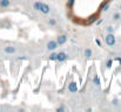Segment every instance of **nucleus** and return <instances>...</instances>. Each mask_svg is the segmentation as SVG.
<instances>
[{
	"instance_id": "nucleus-1",
	"label": "nucleus",
	"mask_w": 121,
	"mask_h": 112,
	"mask_svg": "<svg viewBox=\"0 0 121 112\" xmlns=\"http://www.w3.org/2000/svg\"><path fill=\"white\" fill-rule=\"evenodd\" d=\"M105 40H106L107 46H109V47H113L115 44V36L113 35V33H108V35L106 36Z\"/></svg>"
},
{
	"instance_id": "nucleus-2",
	"label": "nucleus",
	"mask_w": 121,
	"mask_h": 112,
	"mask_svg": "<svg viewBox=\"0 0 121 112\" xmlns=\"http://www.w3.org/2000/svg\"><path fill=\"white\" fill-rule=\"evenodd\" d=\"M58 47H59V44H58L56 40H55V41H54V40H51V41L47 43V49H48L49 51H53V50H55Z\"/></svg>"
},
{
	"instance_id": "nucleus-3",
	"label": "nucleus",
	"mask_w": 121,
	"mask_h": 112,
	"mask_svg": "<svg viewBox=\"0 0 121 112\" xmlns=\"http://www.w3.org/2000/svg\"><path fill=\"white\" fill-rule=\"evenodd\" d=\"M66 41H67V36H66V35H59V36L56 37V42H58V44H59V46L65 44V43H66Z\"/></svg>"
},
{
	"instance_id": "nucleus-4",
	"label": "nucleus",
	"mask_w": 121,
	"mask_h": 112,
	"mask_svg": "<svg viewBox=\"0 0 121 112\" xmlns=\"http://www.w3.org/2000/svg\"><path fill=\"white\" fill-rule=\"evenodd\" d=\"M67 58V55H66V53H59L58 55H56V60L55 61H58V62H64L65 60Z\"/></svg>"
},
{
	"instance_id": "nucleus-5",
	"label": "nucleus",
	"mask_w": 121,
	"mask_h": 112,
	"mask_svg": "<svg viewBox=\"0 0 121 112\" xmlns=\"http://www.w3.org/2000/svg\"><path fill=\"white\" fill-rule=\"evenodd\" d=\"M68 90H69V92H77V91H78V85H77V83H75V82H71V83L68 84Z\"/></svg>"
},
{
	"instance_id": "nucleus-6",
	"label": "nucleus",
	"mask_w": 121,
	"mask_h": 112,
	"mask_svg": "<svg viewBox=\"0 0 121 112\" xmlns=\"http://www.w3.org/2000/svg\"><path fill=\"white\" fill-rule=\"evenodd\" d=\"M40 12L43 13V14H48L49 13V6L47 4H41V8H40Z\"/></svg>"
},
{
	"instance_id": "nucleus-7",
	"label": "nucleus",
	"mask_w": 121,
	"mask_h": 112,
	"mask_svg": "<svg viewBox=\"0 0 121 112\" xmlns=\"http://www.w3.org/2000/svg\"><path fill=\"white\" fill-rule=\"evenodd\" d=\"M5 53L7 54H14L15 53V47H12V46H8V47H5Z\"/></svg>"
},
{
	"instance_id": "nucleus-8",
	"label": "nucleus",
	"mask_w": 121,
	"mask_h": 112,
	"mask_svg": "<svg viewBox=\"0 0 121 112\" xmlns=\"http://www.w3.org/2000/svg\"><path fill=\"white\" fill-rule=\"evenodd\" d=\"M9 4H11V1H9V0H0V7H2V8L8 7V6H9Z\"/></svg>"
},
{
	"instance_id": "nucleus-9",
	"label": "nucleus",
	"mask_w": 121,
	"mask_h": 112,
	"mask_svg": "<svg viewBox=\"0 0 121 112\" xmlns=\"http://www.w3.org/2000/svg\"><path fill=\"white\" fill-rule=\"evenodd\" d=\"M92 49H89V48H87L86 50H85V56H86V58H91L92 57Z\"/></svg>"
},
{
	"instance_id": "nucleus-10",
	"label": "nucleus",
	"mask_w": 121,
	"mask_h": 112,
	"mask_svg": "<svg viewBox=\"0 0 121 112\" xmlns=\"http://www.w3.org/2000/svg\"><path fill=\"white\" fill-rule=\"evenodd\" d=\"M56 55H58V53H55V51L53 50V53L48 56V60H49V61H55V60H56Z\"/></svg>"
},
{
	"instance_id": "nucleus-11",
	"label": "nucleus",
	"mask_w": 121,
	"mask_h": 112,
	"mask_svg": "<svg viewBox=\"0 0 121 112\" xmlns=\"http://www.w3.org/2000/svg\"><path fill=\"white\" fill-rule=\"evenodd\" d=\"M41 4H42V2H40V1H37V2H34V4H33V8H34L35 11H40Z\"/></svg>"
},
{
	"instance_id": "nucleus-12",
	"label": "nucleus",
	"mask_w": 121,
	"mask_h": 112,
	"mask_svg": "<svg viewBox=\"0 0 121 112\" xmlns=\"http://www.w3.org/2000/svg\"><path fill=\"white\" fill-rule=\"evenodd\" d=\"M112 66H113V60H108L107 63H106V67L109 69V68H112Z\"/></svg>"
},
{
	"instance_id": "nucleus-13",
	"label": "nucleus",
	"mask_w": 121,
	"mask_h": 112,
	"mask_svg": "<svg viewBox=\"0 0 121 112\" xmlns=\"http://www.w3.org/2000/svg\"><path fill=\"white\" fill-rule=\"evenodd\" d=\"M48 22H49V25H51V26H55V25H56V21H55L54 19H49V20H48Z\"/></svg>"
},
{
	"instance_id": "nucleus-14",
	"label": "nucleus",
	"mask_w": 121,
	"mask_h": 112,
	"mask_svg": "<svg viewBox=\"0 0 121 112\" xmlns=\"http://www.w3.org/2000/svg\"><path fill=\"white\" fill-rule=\"evenodd\" d=\"M93 82H94L95 85H98V86L100 85V82H99V78H98V77H94V78H93Z\"/></svg>"
},
{
	"instance_id": "nucleus-15",
	"label": "nucleus",
	"mask_w": 121,
	"mask_h": 112,
	"mask_svg": "<svg viewBox=\"0 0 121 112\" xmlns=\"http://www.w3.org/2000/svg\"><path fill=\"white\" fill-rule=\"evenodd\" d=\"M108 9H109V4H107V5L102 6V11H104V12H107Z\"/></svg>"
},
{
	"instance_id": "nucleus-16",
	"label": "nucleus",
	"mask_w": 121,
	"mask_h": 112,
	"mask_svg": "<svg viewBox=\"0 0 121 112\" xmlns=\"http://www.w3.org/2000/svg\"><path fill=\"white\" fill-rule=\"evenodd\" d=\"M106 29H107V33H113V32H114V28H113L112 26H108Z\"/></svg>"
},
{
	"instance_id": "nucleus-17",
	"label": "nucleus",
	"mask_w": 121,
	"mask_h": 112,
	"mask_svg": "<svg viewBox=\"0 0 121 112\" xmlns=\"http://www.w3.org/2000/svg\"><path fill=\"white\" fill-rule=\"evenodd\" d=\"M64 111H66V109H65L64 106H60V108L56 109V112H64Z\"/></svg>"
},
{
	"instance_id": "nucleus-18",
	"label": "nucleus",
	"mask_w": 121,
	"mask_h": 112,
	"mask_svg": "<svg viewBox=\"0 0 121 112\" xmlns=\"http://www.w3.org/2000/svg\"><path fill=\"white\" fill-rule=\"evenodd\" d=\"M119 18H120V14H119V13H115V14L113 15V19H114V20H119Z\"/></svg>"
},
{
	"instance_id": "nucleus-19",
	"label": "nucleus",
	"mask_w": 121,
	"mask_h": 112,
	"mask_svg": "<svg viewBox=\"0 0 121 112\" xmlns=\"http://www.w3.org/2000/svg\"><path fill=\"white\" fill-rule=\"evenodd\" d=\"M73 4H74V0H68L67 6H68V7H72V6H73Z\"/></svg>"
},
{
	"instance_id": "nucleus-20",
	"label": "nucleus",
	"mask_w": 121,
	"mask_h": 112,
	"mask_svg": "<svg viewBox=\"0 0 121 112\" xmlns=\"http://www.w3.org/2000/svg\"><path fill=\"white\" fill-rule=\"evenodd\" d=\"M18 60H20V61H26L27 57H25V56H20V57H18Z\"/></svg>"
},
{
	"instance_id": "nucleus-21",
	"label": "nucleus",
	"mask_w": 121,
	"mask_h": 112,
	"mask_svg": "<svg viewBox=\"0 0 121 112\" xmlns=\"http://www.w3.org/2000/svg\"><path fill=\"white\" fill-rule=\"evenodd\" d=\"M95 42H96V44H98L99 47H101V42H100V40H95Z\"/></svg>"
},
{
	"instance_id": "nucleus-22",
	"label": "nucleus",
	"mask_w": 121,
	"mask_h": 112,
	"mask_svg": "<svg viewBox=\"0 0 121 112\" xmlns=\"http://www.w3.org/2000/svg\"><path fill=\"white\" fill-rule=\"evenodd\" d=\"M101 23H102V19H100V20L96 21V25H101Z\"/></svg>"
},
{
	"instance_id": "nucleus-23",
	"label": "nucleus",
	"mask_w": 121,
	"mask_h": 112,
	"mask_svg": "<svg viewBox=\"0 0 121 112\" xmlns=\"http://www.w3.org/2000/svg\"><path fill=\"white\" fill-rule=\"evenodd\" d=\"M95 21V16H93V18H91V20H89V22H94Z\"/></svg>"
},
{
	"instance_id": "nucleus-24",
	"label": "nucleus",
	"mask_w": 121,
	"mask_h": 112,
	"mask_svg": "<svg viewBox=\"0 0 121 112\" xmlns=\"http://www.w3.org/2000/svg\"><path fill=\"white\" fill-rule=\"evenodd\" d=\"M117 61H118V62L121 64V57H118V58H117Z\"/></svg>"
},
{
	"instance_id": "nucleus-25",
	"label": "nucleus",
	"mask_w": 121,
	"mask_h": 112,
	"mask_svg": "<svg viewBox=\"0 0 121 112\" xmlns=\"http://www.w3.org/2000/svg\"><path fill=\"white\" fill-rule=\"evenodd\" d=\"M120 9H121V5H120Z\"/></svg>"
}]
</instances>
